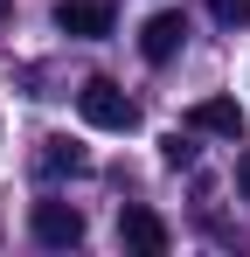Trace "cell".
<instances>
[{
    "label": "cell",
    "mask_w": 250,
    "mask_h": 257,
    "mask_svg": "<svg viewBox=\"0 0 250 257\" xmlns=\"http://www.w3.org/2000/svg\"><path fill=\"white\" fill-rule=\"evenodd\" d=\"M188 132H215V139L243 146V111H236V97H202V104L188 111Z\"/></svg>",
    "instance_id": "8992f818"
},
{
    "label": "cell",
    "mask_w": 250,
    "mask_h": 257,
    "mask_svg": "<svg viewBox=\"0 0 250 257\" xmlns=\"http://www.w3.org/2000/svg\"><path fill=\"white\" fill-rule=\"evenodd\" d=\"M118 243H125V250H139V257H167L174 236H167V222H160L153 209L132 202V209H118Z\"/></svg>",
    "instance_id": "3957f363"
},
{
    "label": "cell",
    "mask_w": 250,
    "mask_h": 257,
    "mask_svg": "<svg viewBox=\"0 0 250 257\" xmlns=\"http://www.w3.org/2000/svg\"><path fill=\"white\" fill-rule=\"evenodd\" d=\"M28 229H35V243H49V250H70V243H83V209L49 195V202L28 209Z\"/></svg>",
    "instance_id": "7a4b0ae2"
},
{
    "label": "cell",
    "mask_w": 250,
    "mask_h": 257,
    "mask_svg": "<svg viewBox=\"0 0 250 257\" xmlns=\"http://www.w3.org/2000/svg\"><path fill=\"white\" fill-rule=\"evenodd\" d=\"M236 181H243V195H250V153H243V160H236Z\"/></svg>",
    "instance_id": "30bf717a"
},
{
    "label": "cell",
    "mask_w": 250,
    "mask_h": 257,
    "mask_svg": "<svg viewBox=\"0 0 250 257\" xmlns=\"http://www.w3.org/2000/svg\"><path fill=\"white\" fill-rule=\"evenodd\" d=\"M208 14H215L222 28H243V21H250V0H208Z\"/></svg>",
    "instance_id": "9c48e42d"
},
{
    "label": "cell",
    "mask_w": 250,
    "mask_h": 257,
    "mask_svg": "<svg viewBox=\"0 0 250 257\" xmlns=\"http://www.w3.org/2000/svg\"><path fill=\"white\" fill-rule=\"evenodd\" d=\"M181 42H188V21H181L174 7H160V14L139 28V56H146V63H174V56H181Z\"/></svg>",
    "instance_id": "5b68a950"
},
{
    "label": "cell",
    "mask_w": 250,
    "mask_h": 257,
    "mask_svg": "<svg viewBox=\"0 0 250 257\" xmlns=\"http://www.w3.org/2000/svg\"><path fill=\"white\" fill-rule=\"evenodd\" d=\"M56 28H63V35H77V42L111 35V0H56Z\"/></svg>",
    "instance_id": "277c9868"
},
{
    "label": "cell",
    "mask_w": 250,
    "mask_h": 257,
    "mask_svg": "<svg viewBox=\"0 0 250 257\" xmlns=\"http://www.w3.org/2000/svg\"><path fill=\"white\" fill-rule=\"evenodd\" d=\"M0 21H7V0H0Z\"/></svg>",
    "instance_id": "8fae6325"
},
{
    "label": "cell",
    "mask_w": 250,
    "mask_h": 257,
    "mask_svg": "<svg viewBox=\"0 0 250 257\" xmlns=\"http://www.w3.org/2000/svg\"><path fill=\"white\" fill-rule=\"evenodd\" d=\"M77 111H83V125H97V132H132L139 125V104H132L111 77H90V84L77 90Z\"/></svg>",
    "instance_id": "6da1fadb"
},
{
    "label": "cell",
    "mask_w": 250,
    "mask_h": 257,
    "mask_svg": "<svg viewBox=\"0 0 250 257\" xmlns=\"http://www.w3.org/2000/svg\"><path fill=\"white\" fill-rule=\"evenodd\" d=\"M42 174H49V181H56V174H83V153L70 139H42Z\"/></svg>",
    "instance_id": "52a82bcc"
},
{
    "label": "cell",
    "mask_w": 250,
    "mask_h": 257,
    "mask_svg": "<svg viewBox=\"0 0 250 257\" xmlns=\"http://www.w3.org/2000/svg\"><path fill=\"white\" fill-rule=\"evenodd\" d=\"M160 160H167V167H195V139H188V132H167V139H160Z\"/></svg>",
    "instance_id": "ba28073f"
}]
</instances>
